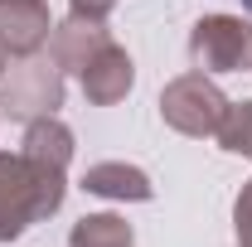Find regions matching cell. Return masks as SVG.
<instances>
[{"label":"cell","mask_w":252,"mask_h":247,"mask_svg":"<svg viewBox=\"0 0 252 247\" xmlns=\"http://www.w3.org/2000/svg\"><path fill=\"white\" fill-rule=\"evenodd\" d=\"M63 204V170L39 165L30 155H0V243L20 238L30 223L59 214Z\"/></svg>","instance_id":"6da1fadb"},{"label":"cell","mask_w":252,"mask_h":247,"mask_svg":"<svg viewBox=\"0 0 252 247\" xmlns=\"http://www.w3.org/2000/svg\"><path fill=\"white\" fill-rule=\"evenodd\" d=\"M189 54L199 73H252V20L209 15L189 34Z\"/></svg>","instance_id":"7a4b0ae2"},{"label":"cell","mask_w":252,"mask_h":247,"mask_svg":"<svg viewBox=\"0 0 252 247\" xmlns=\"http://www.w3.org/2000/svg\"><path fill=\"white\" fill-rule=\"evenodd\" d=\"M223 112H228V97L214 88L209 73H185V78H175L160 93V117H165V126H175L185 136H214L219 122H223Z\"/></svg>","instance_id":"3957f363"},{"label":"cell","mask_w":252,"mask_h":247,"mask_svg":"<svg viewBox=\"0 0 252 247\" xmlns=\"http://www.w3.org/2000/svg\"><path fill=\"white\" fill-rule=\"evenodd\" d=\"M63 102V73L44 59H25L20 68H10V78L0 73V112L20 117V122H39L54 117V107Z\"/></svg>","instance_id":"277c9868"},{"label":"cell","mask_w":252,"mask_h":247,"mask_svg":"<svg viewBox=\"0 0 252 247\" xmlns=\"http://www.w3.org/2000/svg\"><path fill=\"white\" fill-rule=\"evenodd\" d=\"M49 5L44 0H0V44L10 49V59H34L49 44Z\"/></svg>","instance_id":"5b68a950"},{"label":"cell","mask_w":252,"mask_h":247,"mask_svg":"<svg viewBox=\"0 0 252 247\" xmlns=\"http://www.w3.org/2000/svg\"><path fill=\"white\" fill-rule=\"evenodd\" d=\"M131 83H136V63L126 54L122 44H102L93 54V63L83 68V97L93 102V107H112V102H122L131 93Z\"/></svg>","instance_id":"8992f818"},{"label":"cell","mask_w":252,"mask_h":247,"mask_svg":"<svg viewBox=\"0 0 252 247\" xmlns=\"http://www.w3.org/2000/svg\"><path fill=\"white\" fill-rule=\"evenodd\" d=\"M102 44H112L107 30H102V20H83V15H73L68 25L54 30V68H59V73H83Z\"/></svg>","instance_id":"52a82bcc"},{"label":"cell","mask_w":252,"mask_h":247,"mask_svg":"<svg viewBox=\"0 0 252 247\" xmlns=\"http://www.w3.org/2000/svg\"><path fill=\"white\" fill-rule=\"evenodd\" d=\"M83 189L88 194H102V199H131V204H146L156 185H151V175L146 170H136V165H126V160H102V165H88V175H83Z\"/></svg>","instance_id":"ba28073f"},{"label":"cell","mask_w":252,"mask_h":247,"mask_svg":"<svg viewBox=\"0 0 252 247\" xmlns=\"http://www.w3.org/2000/svg\"><path fill=\"white\" fill-rule=\"evenodd\" d=\"M25 155L39 160V165L68 170V160H73V131H68L59 117H39V122H30V131H25Z\"/></svg>","instance_id":"9c48e42d"},{"label":"cell","mask_w":252,"mask_h":247,"mask_svg":"<svg viewBox=\"0 0 252 247\" xmlns=\"http://www.w3.org/2000/svg\"><path fill=\"white\" fill-rule=\"evenodd\" d=\"M68 243L73 247H136V233H131V223L117 218V214H88V218L73 223Z\"/></svg>","instance_id":"30bf717a"},{"label":"cell","mask_w":252,"mask_h":247,"mask_svg":"<svg viewBox=\"0 0 252 247\" xmlns=\"http://www.w3.org/2000/svg\"><path fill=\"white\" fill-rule=\"evenodd\" d=\"M219 146L233 155H252V102H228V112H223L219 122Z\"/></svg>","instance_id":"8fae6325"},{"label":"cell","mask_w":252,"mask_h":247,"mask_svg":"<svg viewBox=\"0 0 252 247\" xmlns=\"http://www.w3.org/2000/svg\"><path fill=\"white\" fill-rule=\"evenodd\" d=\"M233 233H238V247H252V180L243 185L238 204H233Z\"/></svg>","instance_id":"7c38bea8"},{"label":"cell","mask_w":252,"mask_h":247,"mask_svg":"<svg viewBox=\"0 0 252 247\" xmlns=\"http://www.w3.org/2000/svg\"><path fill=\"white\" fill-rule=\"evenodd\" d=\"M73 5V15H83V20H107L112 10H117V0H68Z\"/></svg>","instance_id":"4fadbf2b"},{"label":"cell","mask_w":252,"mask_h":247,"mask_svg":"<svg viewBox=\"0 0 252 247\" xmlns=\"http://www.w3.org/2000/svg\"><path fill=\"white\" fill-rule=\"evenodd\" d=\"M5 68H10V49L0 44V73H5Z\"/></svg>","instance_id":"5bb4252c"}]
</instances>
